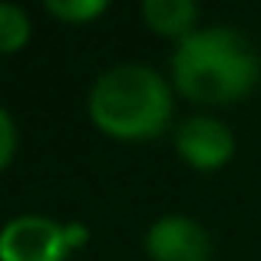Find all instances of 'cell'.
<instances>
[{"mask_svg": "<svg viewBox=\"0 0 261 261\" xmlns=\"http://www.w3.org/2000/svg\"><path fill=\"white\" fill-rule=\"evenodd\" d=\"M261 80V53L235 27H202L178 40L172 86L198 106H225L248 96Z\"/></svg>", "mask_w": 261, "mask_h": 261, "instance_id": "6da1fadb", "label": "cell"}, {"mask_svg": "<svg viewBox=\"0 0 261 261\" xmlns=\"http://www.w3.org/2000/svg\"><path fill=\"white\" fill-rule=\"evenodd\" d=\"M17 152V126H13V116L0 106V172L13 162Z\"/></svg>", "mask_w": 261, "mask_h": 261, "instance_id": "9c48e42d", "label": "cell"}, {"mask_svg": "<svg viewBox=\"0 0 261 261\" xmlns=\"http://www.w3.org/2000/svg\"><path fill=\"white\" fill-rule=\"evenodd\" d=\"M142 20L149 23V30L159 37L185 40L189 33L198 30V7L192 0H146L142 4Z\"/></svg>", "mask_w": 261, "mask_h": 261, "instance_id": "8992f818", "label": "cell"}, {"mask_svg": "<svg viewBox=\"0 0 261 261\" xmlns=\"http://www.w3.org/2000/svg\"><path fill=\"white\" fill-rule=\"evenodd\" d=\"M66 225L46 215H17L0 228V261H66Z\"/></svg>", "mask_w": 261, "mask_h": 261, "instance_id": "3957f363", "label": "cell"}, {"mask_svg": "<svg viewBox=\"0 0 261 261\" xmlns=\"http://www.w3.org/2000/svg\"><path fill=\"white\" fill-rule=\"evenodd\" d=\"M33 23L23 7L17 4H0V53H17L30 43Z\"/></svg>", "mask_w": 261, "mask_h": 261, "instance_id": "52a82bcc", "label": "cell"}, {"mask_svg": "<svg viewBox=\"0 0 261 261\" xmlns=\"http://www.w3.org/2000/svg\"><path fill=\"white\" fill-rule=\"evenodd\" d=\"M46 13L57 17L60 23H70V27H80V23H89V20L102 17L109 10L106 0H46Z\"/></svg>", "mask_w": 261, "mask_h": 261, "instance_id": "ba28073f", "label": "cell"}, {"mask_svg": "<svg viewBox=\"0 0 261 261\" xmlns=\"http://www.w3.org/2000/svg\"><path fill=\"white\" fill-rule=\"evenodd\" d=\"M142 248L152 261H208L212 235L189 215H162L149 225Z\"/></svg>", "mask_w": 261, "mask_h": 261, "instance_id": "5b68a950", "label": "cell"}, {"mask_svg": "<svg viewBox=\"0 0 261 261\" xmlns=\"http://www.w3.org/2000/svg\"><path fill=\"white\" fill-rule=\"evenodd\" d=\"M86 113L102 136L119 142H149L172 119V86L139 63H122L99 73L89 86Z\"/></svg>", "mask_w": 261, "mask_h": 261, "instance_id": "7a4b0ae2", "label": "cell"}, {"mask_svg": "<svg viewBox=\"0 0 261 261\" xmlns=\"http://www.w3.org/2000/svg\"><path fill=\"white\" fill-rule=\"evenodd\" d=\"M175 152L195 172H218L235 155V133L215 116H189L175 129Z\"/></svg>", "mask_w": 261, "mask_h": 261, "instance_id": "277c9868", "label": "cell"}]
</instances>
